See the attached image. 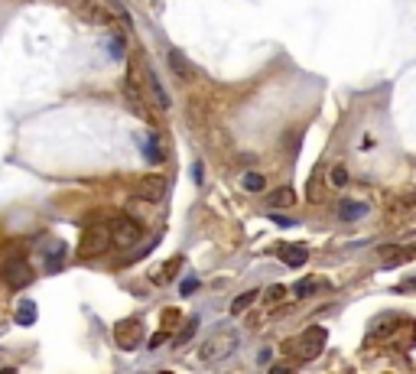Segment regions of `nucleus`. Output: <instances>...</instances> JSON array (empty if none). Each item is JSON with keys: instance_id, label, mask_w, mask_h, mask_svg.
Returning a JSON list of instances; mask_svg holds the SVG:
<instances>
[{"instance_id": "1a4fd4ad", "label": "nucleus", "mask_w": 416, "mask_h": 374, "mask_svg": "<svg viewBox=\"0 0 416 374\" xmlns=\"http://www.w3.org/2000/svg\"><path fill=\"white\" fill-rule=\"evenodd\" d=\"M283 260H286V267H302L309 260V247L306 245H290L283 251Z\"/></svg>"}, {"instance_id": "4be33fe9", "label": "nucleus", "mask_w": 416, "mask_h": 374, "mask_svg": "<svg viewBox=\"0 0 416 374\" xmlns=\"http://www.w3.org/2000/svg\"><path fill=\"white\" fill-rule=\"evenodd\" d=\"M283 287H270V290H267V299H283Z\"/></svg>"}, {"instance_id": "2eb2a0df", "label": "nucleus", "mask_w": 416, "mask_h": 374, "mask_svg": "<svg viewBox=\"0 0 416 374\" xmlns=\"http://www.w3.org/2000/svg\"><path fill=\"white\" fill-rule=\"evenodd\" d=\"M241 183H244V189H247V192H263V186H267V179H263L261 173H247L244 179H241Z\"/></svg>"}, {"instance_id": "6e6552de", "label": "nucleus", "mask_w": 416, "mask_h": 374, "mask_svg": "<svg viewBox=\"0 0 416 374\" xmlns=\"http://www.w3.org/2000/svg\"><path fill=\"white\" fill-rule=\"evenodd\" d=\"M170 69L176 72L179 78H185V82H189V78L195 75V69H192V62L185 59L182 53H179V49H170Z\"/></svg>"}, {"instance_id": "4468645a", "label": "nucleus", "mask_w": 416, "mask_h": 374, "mask_svg": "<svg viewBox=\"0 0 416 374\" xmlns=\"http://www.w3.org/2000/svg\"><path fill=\"white\" fill-rule=\"evenodd\" d=\"M147 82H150V92H153V98H156V101H160V107H163V111H166V107H170V95L163 92V85H160V78H156V75H153V72H150V75H147Z\"/></svg>"}, {"instance_id": "9b49d317", "label": "nucleus", "mask_w": 416, "mask_h": 374, "mask_svg": "<svg viewBox=\"0 0 416 374\" xmlns=\"http://www.w3.org/2000/svg\"><path fill=\"white\" fill-rule=\"evenodd\" d=\"M257 299H261V290H247V293H241V296L231 303V316L247 313V309H251V306H254Z\"/></svg>"}, {"instance_id": "f257e3e1", "label": "nucleus", "mask_w": 416, "mask_h": 374, "mask_svg": "<svg viewBox=\"0 0 416 374\" xmlns=\"http://www.w3.org/2000/svg\"><path fill=\"white\" fill-rule=\"evenodd\" d=\"M238 345H241V336H238V332H234L231 326H221V328H215V332L205 338V345H202V358L215 365V361H224V358H228V355H231Z\"/></svg>"}, {"instance_id": "412c9836", "label": "nucleus", "mask_w": 416, "mask_h": 374, "mask_svg": "<svg viewBox=\"0 0 416 374\" xmlns=\"http://www.w3.org/2000/svg\"><path fill=\"white\" fill-rule=\"evenodd\" d=\"M166 338H170V336H166V332H156V336L150 338V348H160V345L166 342Z\"/></svg>"}, {"instance_id": "aec40b11", "label": "nucleus", "mask_w": 416, "mask_h": 374, "mask_svg": "<svg viewBox=\"0 0 416 374\" xmlns=\"http://www.w3.org/2000/svg\"><path fill=\"white\" fill-rule=\"evenodd\" d=\"M147 156H150V160H160V150H156V137H150V144H147Z\"/></svg>"}, {"instance_id": "ddd939ff", "label": "nucleus", "mask_w": 416, "mask_h": 374, "mask_svg": "<svg viewBox=\"0 0 416 374\" xmlns=\"http://www.w3.org/2000/svg\"><path fill=\"white\" fill-rule=\"evenodd\" d=\"M341 218H345V222H355V218H361L364 212H368V205H364V202H341Z\"/></svg>"}, {"instance_id": "f3484780", "label": "nucleus", "mask_w": 416, "mask_h": 374, "mask_svg": "<svg viewBox=\"0 0 416 374\" xmlns=\"http://www.w3.org/2000/svg\"><path fill=\"white\" fill-rule=\"evenodd\" d=\"M195 328H199V319H189V322H185V328H182V332L176 336V345H179V348H182V345L195 336Z\"/></svg>"}, {"instance_id": "423d86ee", "label": "nucleus", "mask_w": 416, "mask_h": 374, "mask_svg": "<svg viewBox=\"0 0 416 374\" xmlns=\"http://www.w3.org/2000/svg\"><path fill=\"white\" fill-rule=\"evenodd\" d=\"M140 199H150V202H160L163 196H166V179L163 176H143L137 186Z\"/></svg>"}, {"instance_id": "dca6fc26", "label": "nucleus", "mask_w": 416, "mask_h": 374, "mask_svg": "<svg viewBox=\"0 0 416 374\" xmlns=\"http://www.w3.org/2000/svg\"><path fill=\"white\" fill-rule=\"evenodd\" d=\"M316 287H319V283L312 280V277H302V280L293 287V296H300V299H302V296H309V293L316 290Z\"/></svg>"}, {"instance_id": "20e7f679", "label": "nucleus", "mask_w": 416, "mask_h": 374, "mask_svg": "<svg viewBox=\"0 0 416 374\" xmlns=\"http://www.w3.org/2000/svg\"><path fill=\"white\" fill-rule=\"evenodd\" d=\"M114 342H117V348L133 351L140 342H143V322H140V319L117 322V326H114Z\"/></svg>"}, {"instance_id": "f8f14e48", "label": "nucleus", "mask_w": 416, "mask_h": 374, "mask_svg": "<svg viewBox=\"0 0 416 374\" xmlns=\"http://www.w3.org/2000/svg\"><path fill=\"white\" fill-rule=\"evenodd\" d=\"M16 322H20V326H33V322H36V303H33V299H23V303H20Z\"/></svg>"}, {"instance_id": "9d476101", "label": "nucleus", "mask_w": 416, "mask_h": 374, "mask_svg": "<svg viewBox=\"0 0 416 374\" xmlns=\"http://www.w3.org/2000/svg\"><path fill=\"white\" fill-rule=\"evenodd\" d=\"M293 202H296V196H293V189H286V186H283V189H273L267 196V205L270 208H290Z\"/></svg>"}, {"instance_id": "7ed1b4c3", "label": "nucleus", "mask_w": 416, "mask_h": 374, "mask_svg": "<svg viewBox=\"0 0 416 374\" xmlns=\"http://www.w3.org/2000/svg\"><path fill=\"white\" fill-rule=\"evenodd\" d=\"M140 237H143V228H140L133 218H127V215H117L114 222H111V245L133 247Z\"/></svg>"}, {"instance_id": "39448f33", "label": "nucleus", "mask_w": 416, "mask_h": 374, "mask_svg": "<svg viewBox=\"0 0 416 374\" xmlns=\"http://www.w3.org/2000/svg\"><path fill=\"white\" fill-rule=\"evenodd\" d=\"M322 342H325V328H309L306 336L293 345V351L300 358H316L319 351H322Z\"/></svg>"}, {"instance_id": "0eeeda50", "label": "nucleus", "mask_w": 416, "mask_h": 374, "mask_svg": "<svg viewBox=\"0 0 416 374\" xmlns=\"http://www.w3.org/2000/svg\"><path fill=\"white\" fill-rule=\"evenodd\" d=\"M30 280H33L30 264H26V260H16L13 267H10V274H7V283L13 287V290H20V287H26Z\"/></svg>"}, {"instance_id": "a211bd4d", "label": "nucleus", "mask_w": 416, "mask_h": 374, "mask_svg": "<svg viewBox=\"0 0 416 374\" xmlns=\"http://www.w3.org/2000/svg\"><path fill=\"white\" fill-rule=\"evenodd\" d=\"M329 183H332V186H339V189H341V186H348V169H345V166H332Z\"/></svg>"}, {"instance_id": "f03ea898", "label": "nucleus", "mask_w": 416, "mask_h": 374, "mask_svg": "<svg viewBox=\"0 0 416 374\" xmlns=\"http://www.w3.org/2000/svg\"><path fill=\"white\" fill-rule=\"evenodd\" d=\"M111 247V228L108 225H92V228L82 235V245H78V257H101V254Z\"/></svg>"}, {"instance_id": "5701e85b", "label": "nucleus", "mask_w": 416, "mask_h": 374, "mask_svg": "<svg viewBox=\"0 0 416 374\" xmlns=\"http://www.w3.org/2000/svg\"><path fill=\"white\" fill-rule=\"evenodd\" d=\"M121 49H124L121 36H114V39H111V53H114V55H121Z\"/></svg>"}, {"instance_id": "6ab92c4d", "label": "nucleus", "mask_w": 416, "mask_h": 374, "mask_svg": "<svg viewBox=\"0 0 416 374\" xmlns=\"http://www.w3.org/2000/svg\"><path fill=\"white\" fill-rule=\"evenodd\" d=\"M195 287H199V280H195V277H189V280H182V287H179V290H182V296H189V293H195Z\"/></svg>"}]
</instances>
